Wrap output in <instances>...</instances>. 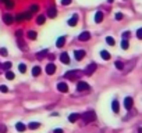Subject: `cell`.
<instances>
[{
    "mask_svg": "<svg viewBox=\"0 0 142 133\" xmlns=\"http://www.w3.org/2000/svg\"><path fill=\"white\" fill-rule=\"evenodd\" d=\"M116 20H117V21L123 20V14H121V13H117V14H116Z\"/></svg>",
    "mask_w": 142,
    "mask_h": 133,
    "instance_id": "cell-35",
    "label": "cell"
},
{
    "mask_svg": "<svg viewBox=\"0 0 142 133\" xmlns=\"http://www.w3.org/2000/svg\"><path fill=\"white\" fill-rule=\"evenodd\" d=\"M107 1H109V3H113V1H114V0H107Z\"/></svg>",
    "mask_w": 142,
    "mask_h": 133,
    "instance_id": "cell-44",
    "label": "cell"
},
{
    "mask_svg": "<svg viewBox=\"0 0 142 133\" xmlns=\"http://www.w3.org/2000/svg\"><path fill=\"white\" fill-rule=\"evenodd\" d=\"M79 75H81V72H79L78 69H72V71L66 72V74H64V78H67V79H75V78L79 76Z\"/></svg>",
    "mask_w": 142,
    "mask_h": 133,
    "instance_id": "cell-2",
    "label": "cell"
},
{
    "mask_svg": "<svg viewBox=\"0 0 142 133\" xmlns=\"http://www.w3.org/2000/svg\"><path fill=\"white\" fill-rule=\"evenodd\" d=\"M54 72H56V65H54L53 63H50L46 65V74L47 75H53Z\"/></svg>",
    "mask_w": 142,
    "mask_h": 133,
    "instance_id": "cell-5",
    "label": "cell"
},
{
    "mask_svg": "<svg viewBox=\"0 0 142 133\" xmlns=\"http://www.w3.org/2000/svg\"><path fill=\"white\" fill-rule=\"evenodd\" d=\"M6 78H7L8 81H13V79H14V74H13V72H11V71H7V72H6Z\"/></svg>",
    "mask_w": 142,
    "mask_h": 133,
    "instance_id": "cell-27",
    "label": "cell"
},
{
    "mask_svg": "<svg viewBox=\"0 0 142 133\" xmlns=\"http://www.w3.org/2000/svg\"><path fill=\"white\" fill-rule=\"evenodd\" d=\"M47 15H49L50 18H54L57 15V10H56V8H50L49 13H47Z\"/></svg>",
    "mask_w": 142,
    "mask_h": 133,
    "instance_id": "cell-21",
    "label": "cell"
},
{
    "mask_svg": "<svg viewBox=\"0 0 142 133\" xmlns=\"http://www.w3.org/2000/svg\"><path fill=\"white\" fill-rule=\"evenodd\" d=\"M77 22H78V15H77V14H74L70 20H68V25H70V26H75Z\"/></svg>",
    "mask_w": 142,
    "mask_h": 133,
    "instance_id": "cell-11",
    "label": "cell"
},
{
    "mask_svg": "<svg viewBox=\"0 0 142 133\" xmlns=\"http://www.w3.org/2000/svg\"><path fill=\"white\" fill-rule=\"evenodd\" d=\"M42 69H40V66H34L32 68V76H39Z\"/></svg>",
    "mask_w": 142,
    "mask_h": 133,
    "instance_id": "cell-14",
    "label": "cell"
},
{
    "mask_svg": "<svg viewBox=\"0 0 142 133\" xmlns=\"http://www.w3.org/2000/svg\"><path fill=\"white\" fill-rule=\"evenodd\" d=\"M89 39H91V33H89V32H82L81 35L78 36V40H81V42H86V40H89Z\"/></svg>",
    "mask_w": 142,
    "mask_h": 133,
    "instance_id": "cell-7",
    "label": "cell"
},
{
    "mask_svg": "<svg viewBox=\"0 0 142 133\" xmlns=\"http://www.w3.org/2000/svg\"><path fill=\"white\" fill-rule=\"evenodd\" d=\"M96 71V64L92 63V64H89L88 66H86V69H85V74L86 75H92L93 72Z\"/></svg>",
    "mask_w": 142,
    "mask_h": 133,
    "instance_id": "cell-6",
    "label": "cell"
},
{
    "mask_svg": "<svg viewBox=\"0 0 142 133\" xmlns=\"http://www.w3.org/2000/svg\"><path fill=\"white\" fill-rule=\"evenodd\" d=\"M15 129H17L18 132H24V130H25V125L22 122H18L17 125H15Z\"/></svg>",
    "mask_w": 142,
    "mask_h": 133,
    "instance_id": "cell-19",
    "label": "cell"
},
{
    "mask_svg": "<svg viewBox=\"0 0 142 133\" xmlns=\"http://www.w3.org/2000/svg\"><path fill=\"white\" fill-rule=\"evenodd\" d=\"M114 65H116V68H117V69H124V64L121 63V61H116V64H114Z\"/></svg>",
    "mask_w": 142,
    "mask_h": 133,
    "instance_id": "cell-30",
    "label": "cell"
},
{
    "mask_svg": "<svg viewBox=\"0 0 142 133\" xmlns=\"http://www.w3.org/2000/svg\"><path fill=\"white\" fill-rule=\"evenodd\" d=\"M57 89H59V91H61V93H67L68 91V86H67V83H64V82H60V83L57 85Z\"/></svg>",
    "mask_w": 142,
    "mask_h": 133,
    "instance_id": "cell-8",
    "label": "cell"
},
{
    "mask_svg": "<svg viewBox=\"0 0 142 133\" xmlns=\"http://www.w3.org/2000/svg\"><path fill=\"white\" fill-rule=\"evenodd\" d=\"M128 46H130V44H128V40H127V39H123V42H121V49H123V50H127Z\"/></svg>",
    "mask_w": 142,
    "mask_h": 133,
    "instance_id": "cell-24",
    "label": "cell"
},
{
    "mask_svg": "<svg viewBox=\"0 0 142 133\" xmlns=\"http://www.w3.org/2000/svg\"><path fill=\"white\" fill-rule=\"evenodd\" d=\"M27 36H28V39H31V40H35L36 39V32L35 31H29Z\"/></svg>",
    "mask_w": 142,
    "mask_h": 133,
    "instance_id": "cell-22",
    "label": "cell"
},
{
    "mask_svg": "<svg viewBox=\"0 0 142 133\" xmlns=\"http://www.w3.org/2000/svg\"><path fill=\"white\" fill-rule=\"evenodd\" d=\"M77 89H78V91H85V90H89L91 88H89V85L86 82H78Z\"/></svg>",
    "mask_w": 142,
    "mask_h": 133,
    "instance_id": "cell-3",
    "label": "cell"
},
{
    "mask_svg": "<svg viewBox=\"0 0 142 133\" xmlns=\"http://www.w3.org/2000/svg\"><path fill=\"white\" fill-rule=\"evenodd\" d=\"M106 42H107V44H110V46H114V43H116V42H114V39L111 38V36H107Z\"/></svg>",
    "mask_w": 142,
    "mask_h": 133,
    "instance_id": "cell-29",
    "label": "cell"
},
{
    "mask_svg": "<svg viewBox=\"0 0 142 133\" xmlns=\"http://www.w3.org/2000/svg\"><path fill=\"white\" fill-rule=\"evenodd\" d=\"M111 108H113L114 112H118V110H120V104H118L117 100H113V103H111Z\"/></svg>",
    "mask_w": 142,
    "mask_h": 133,
    "instance_id": "cell-16",
    "label": "cell"
},
{
    "mask_svg": "<svg viewBox=\"0 0 142 133\" xmlns=\"http://www.w3.org/2000/svg\"><path fill=\"white\" fill-rule=\"evenodd\" d=\"M18 71H20L21 74H24L25 71H27V65H25V64H20V65H18Z\"/></svg>",
    "mask_w": 142,
    "mask_h": 133,
    "instance_id": "cell-28",
    "label": "cell"
},
{
    "mask_svg": "<svg viewBox=\"0 0 142 133\" xmlns=\"http://www.w3.org/2000/svg\"><path fill=\"white\" fill-rule=\"evenodd\" d=\"M39 126H40L39 122H31V123L28 125V128H29V129H38Z\"/></svg>",
    "mask_w": 142,
    "mask_h": 133,
    "instance_id": "cell-23",
    "label": "cell"
},
{
    "mask_svg": "<svg viewBox=\"0 0 142 133\" xmlns=\"http://www.w3.org/2000/svg\"><path fill=\"white\" fill-rule=\"evenodd\" d=\"M70 3H71V0H63V1H61V4H63V6H68Z\"/></svg>",
    "mask_w": 142,
    "mask_h": 133,
    "instance_id": "cell-37",
    "label": "cell"
},
{
    "mask_svg": "<svg viewBox=\"0 0 142 133\" xmlns=\"http://www.w3.org/2000/svg\"><path fill=\"white\" fill-rule=\"evenodd\" d=\"M81 118L84 119V122H86V123H89V122H93L96 119V114L93 111H86V112H84L81 115Z\"/></svg>",
    "mask_w": 142,
    "mask_h": 133,
    "instance_id": "cell-1",
    "label": "cell"
},
{
    "mask_svg": "<svg viewBox=\"0 0 142 133\" xmlns=\"http://www.w3.org/2000/svg\"><path fill=\"white\" fill-rule=\"evenodd\" d=\"M49 58L52 60V61H53V60H54V56H53V54H49Z\"/></svg>",
    "mask_w": 142,
    "mask_h": 133,
    "instance_id": "cell-42",
    "label": "cell"
},
{
    "mask_svg": "<svg viewBox=\"0 0 142 133\" xmlns=\"http://www.w3.org/2000/svg\"><path fill=\"white\" fill-rule=\"evenodd\" d=\"M0 91H1V93H7L8 88H7V86H4V85H1V86H0Z\"/></svg>",
    "mask_w": 142,
    "mask_h": 133,
    "instance_id": "cell-32",
    "label": "cell"
},
{
    "mask_svg": "<svg viewBox=\"0 0 142 133\" xmlns=\"http://www.w3.org/2000/svg\"><path fill=\"white\" fill-rule=\"evenodd\" d=\"M3 68H4V69H10V68H11V63H6V64H4V65H3Z\"/></svg>",
    "mask_w": 142,
    "mask_h": 133,
    "instance_id": "cell-34",
    "label": "cell"
},
{
    "mask_svg": "<svg viewBox=\"0 0 142 133\" xmlns=\"http://www.w3.org/2000/svg\"><path fill=\"white\" fill-rule=\"evenodd\" d=\"M100 56H102L103 60H110V54H109L106 50H102V51H100Z\"/></svg>",
    "mask_w": 142,
    "mask_h": 133,
    "instance_id": "cell-20",
    "label": "cell"
},
{
    "mask_svg": "<svg viewBox=\"0 0 142 133\" xmlns=\"http://www.w3.org/2000/svg\"><path fill=\"white\" fill-rule=\"evenodd\" d=\"M0 54L6 57V56H7V50H6V49H0Z\"/></svg>",
    "mask_w": 142,
    "mask_h": 133,
    "instance_id": "cell-36",
    "label": "cell"
},
{
    "mask_svg": "<svg viewBox=\"0 0 142 133\" xmlns=\"http://www.w3.org/2000/svg\"><path fill=\"white\" fill-rule=\"evenodd\" d=\"M15 33H17V36H18V38H20V36H22V31H17Z\"/></svg>",
    "mask_w": 142,
    "mask_h": 133,
    "instance_id": "cell-41",
    "label": "cell"
},
{
    "mask_svg": "<svg viewBox=\"0 0 142 133\" xmlns=\"http://www.w3.org/2000/svg\"><path fill=\"white\" fill-rule=\"evenodd\" d=\"M60 61L63 64H68V63H70V57H68L67 53H61V54H60Z\"/></svg>",
    "mask_w": 142,
    "mask_h": 133,
    "instance_id": "cell-12",
    "label": "cell"
},
{
    "mask_svg": "<svg viewBox=\"0 0 142 133\" xmlns=\"http://www.w3.org/2000/svg\"><path fill=\"white\" fill-rule=\"evenodd\" d=\"M53 133H63V130H61V129H54Z\"/></svg>",
    "mask_w": 142,
    "mask_h": 133,
    "instance_id": "cell-40",
    "label": "cell"
},
{
    "mask_svg": "<svg viewBox=\"0 0 142 133\" xmlns=\"http://www.w3.org/2000/svg\"><path fill=\"white\" fill-rule=\"evenodd\" d=\"M6 6H7V7H13V6H14V3H13V1H6Z\"/></svg>",
    "mask_w": 142,
    "mask_h": 133,
    "instance_id": "cell-39",
    "label": "cell"
},
{
    "mask_svg": "<svg viewBox=\"0 0 142 133\" xmlns=\"http://www.w3.org/2000/svg\"><path fill=\"white\" fill-rule=\"evenodd\" d=\"M15 20H17V22H22L25 20V14H21V13H20V14H17Z\"/></svg>",
    "mask_w": 142,
    "mask_h": 133,
    "instance_id": "cell-26",
    "label": "cell"
},
{
    "mask_svg": "<svg viewBox=\"0 0 142 133\" xmlns=\"http://www.w3.org/2000/svg\"><path fill=\"white\" fill-rule=\"evenodd\" d=\"M0 1H1V3H6V1H7V0H0Z\"/></svg>",
    "mask_w": 142,
    "mask_h": 133,
    "instance_id": "cell-43",
    "label": "cell"
},
{
    "mask_svg": "<svg viewBox=\"0 0 142 133\" xmlns=\"http://www.w3.org/2000/svg\"><path fill=\"white\" fill-rule=\"evenodd\" d=\"M74 57H75L77 61H81V60L85 57V51H84V50H75V51H74Z\"/></svg>",
    "mask_w": 142,
    "mask_h": 133,
    "instance_id": "cell-4",
    "label": "cell"
},
{
    "mask_svg": "<svg viewBox=\"0 0 142 133\" xmlns=\"http://www.w3.org/2000/svg\"><path fill=\"white\" fill-rule=\"evenodd\" d=\"M3 21L6 22L7 25H10V24L14 22V18H13V15H10V14H4L3 15Z\"/></svg>",
    "mask_w": 142,
    "mask_h": 133,
    "instance_id": "cell-10",
    "label": "cell"
},
{
    "mask_svg": "<svg viewBox=\"0 0 142 133\" xmlns=\"http://www.w3.org/2000/svg\"><path fill=\"white\" fill-rule=\"evenodd\" d=\"M124 107H125V110H131L132 108V98L131 97H125L124 98Z\"/></svg>",
    "mask_w": 142,
    "mask_h": 133,
    "instance_id": "cell-9",
    "label": "cell"
},
{
    "mask_svg": "<svg viewBox=\"0 0 142 133\" xmlns=\"http://www.w3.org/2000/svg\"><path fill=\"white\" fill-rule=\"evenodd\" d=\"M38 10H39V7H38L36 4H32V6H31V8H29V11H31L32 14H34V13H36Z\"/></svg>",
    "mask_w": 142,
    "mask_h": 133,
    "instance_id": "cell-31",
    "label": "cell"
},
{
    "mask_svg": "<svg viewBox=\"0 0 142 133\" xmlns=\"http://www.w3.org/2000/svg\"><path fill=\"white\" fill-rule=\"evenodd\" d=\"M123 38H124V39H128V38H130V32H124V33H123Z\"/></svg>",
    "mask_w": 142,
    "mask_h": 133,
    "instance_id": "cell-38",
    "label": "cell"
},
{
    "mask_svg": "<svg viewBox=\"0 0 142 133\" xmlns=\"http://www.w3.org/2000/svg\"><path fill=\"white\" fill-rule=\"evenodd\" d=\"M78 119H79V115H78V114H71V115L68 116V121H70V122H77Z\"/></svg>",
    "mask_w": 142,
    "mask_h": 133,
    "instance_id": "cell-17",
    "label": "cell"
},
{
    "mask_svg": "<svg viewBox=\"0 0 142 133\" xmlns=\"http://www.w3.org/2000/svg\"><path fill=\"white\" fill-rule=\"evenodd\" d=\"M45 21H46V17H45V15H39V17L36 18V24L38 25H43Z\"/></svg>",
    "mask_w": 142,
    "mask_h": 133,
    "instance_id": "cell-18",
    "label": "cell"
},
{
    "mask_svg": "<svg viewBox=\"0 0 142 133\" xmlns=\"http://www.w3.org/2000/svg\"><path fill=\"white\" fill-rule=\"evenodd\" d=\"M137 38H138V39H142V28H139L138 31H137Z\"/></svg>",
    "mask_w": 142,
    "mask_h": 133,
    "instance_id": "cell-33",
    "label": "cell"
},
{
    "mask_svg": "<svg viewBox=\"0 0 142 133\" xmlns=\"http://www.w3.org/2000/svg\"><path fill=\"white\" fill-rule=\"evenodd\" d=\"M64 43H66V36H60V38L57 39V42H56V46L57 47H63Z\"/></svg>",
    "mask_w": 142,
    "mask_h": 133,
    "instance_id": "cell-13",
    "label": "cell"
},
{
    "mask_svg": "<svg viewBox=\"0 0 142 133\" xmlns=\"http://www.w3.org/2000/svg\"><path fill=\"white\" fill-rule=\"evenodd\" d=\"M47 53H49L47 50H43V51H39V53H38V60H42L43 57H46V54H47Z\"/></svg>",
    "mask_w": 142,
    "mask_h": 133,
    "instance_id": "cell-25",
    "label": "cell"
},
{
    "mask_svg": "<svg viewBox=\"0 0 142 133\" xmlns=\"http://www.w3.org/2000/svg\"><path fill=\"white\" fill-rule=\"evenodd\" d=\"M102 20H103V13L102 11H98V13L95 14V22L99 24V22H102Z\"/></svg>",
    "mask_w": 142,
    "mask_h": 133,
    "instance_id": "cell-15",
    "label": "cell"
}]
</instances>
